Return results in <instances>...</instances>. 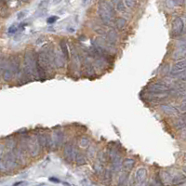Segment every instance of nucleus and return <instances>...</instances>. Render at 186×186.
Wrapping results in <instances>:
<instances>
[{"mask_svg":"<svg viewBox=\"0 0 186 186\" xmlns=\"http://www.w3.org/2000/svg\"><path fill=\"white\" fill-rule=\"evenodd\" d=\"M57 20H58V17H57V16H51V17H49V18L48 19L47 22H48V24H52V23H54Z\"/></svg>","mask_w":186,"mask_h":186,"instance_id":"28","label":"nucleus"},{"mask_svg":"<svg viewBox=\"0 0 186 186\" xmlns=\"http://www.w3.org/2000/svg\"><path fill=\"white\" fill-rule=\"evenodd\" d=\"M179 110H182L183 113H185V111H186V103H185V100L184 99H183V101L182 102L181 106H179Z\"/></svg>","mask_w":186,"mask_h":186,"instance_id":"30","label":"nucleus"},{"mask_svg":"<svg viewBox=\"0 0 186 186\" xmlns=\"http://www.w3.org/2000/svg\"><path fill=\"white\" fill-rule=\"evenodd\" d=\"M183 1H184V0H172V2L174 3L175 5H177V6L182 5L183 3Z\"/></svg>","mask_w":186,"mask_h":186,"instance_id":"31","label":"nucleus"},{"mask_svg":"<svg viewBox=\"0 0 186 186\" xmlns=\"http://www.w3.org/2000/svg\"><path fill=\"white\" fill-rule=\"evenodd\" d=\"M35 57L32 51L28 50L25 52L23 58V69L22 73L27 80H34L36 76L35 74Z\"/></svg>","mask_w":186,"mask_h":186,"instance_id":"2","label":"nucleus"},{"mask_svg":"<svg viewBox=\"0 0 186 186\" xmlns=\"http://www.w3.org/2000/svg\"><path fill=\"white\" fill-rule=\"evenodd\" d=\"M94 170H95V172L97 173L98 175H101V173H103V171H104L103 164L101 163L100 161L96 162V164H95V166H94Z\"/></svg>","mask_w":186,"mask_h":186,"instance_id":"21","label":"nucleus"},{"mask_svg":"<svg viewBox=\"0 0 186 186\" xmlns=\"http://www.w3.org/2000/svg\"><path fill=\"white\" fill-rule=\"evenodd\" d=\"M60 2H62V0H53V4H54V5L59 4Z\"/></svg>","mask_w":186,"mask_h":186,"instance_id":"34","label":"nucleus"},{"mask_svg":"<svg viewBox=\"0 0 186 186\" xmlns=\"http://www.w3.org/2000/svg\"><path fill=\"white\" fill-rule=\"evenodd\" d=\"M119 1H121V0H112V2H113V3H114L115 5H117Z\"/></svg>","mask_w":186,"mask_h":186,"instance_id":"37","label":"nucleus"},{"mask_svg":"<svg viewBox=\"0 0 186 186\" xmlns=\"http://www.w3.org/2000/svg\"><path fill=\"white\" fill-rule=\"evenodd\" d=\"M106 40L112 44V45H115L117 42L118 41V34L117 32L114 29H111L109 30L106 33Z\"/></svg>","mask_w":186,"mask_h":186,"instance_id":"12","label":"nucleus"},{"mask_svg":"<svg viewBox=\"0 0 186 186\" xmlns=\"http://www.w3.org/2000/svg\"><path fill=\"white\" fill-rule=\"evenodd\" d=\"M25 145L26 150L32 157H36L41 151L40 145L38 143L37 135H32L25 138Z\"/></svg>","mask_w":186,"mask_h":186,"instance_id":"3","label":"nucleus"},{"mask_svg":"<svg viewBox=\"0 0 186 186\" xmlns=\"http://www.w3.org/2000/svg\"><path fill=\"white\" fill-rule=\"evenodd\" d=\"M4 151H5V146L0 144V156H3V153H4Z\"/></svg>","mask_w":186,"mask_h":186,"instance_id":"33","label":"nucleus"},{"mask_svg":"<svg viewBox=\"0 0 186 186\" xmlns=\"http://www.w3.org/2000/svg\"><path fill=\"white\" fill-rule=\"evenodd\" d=\"M160 108H161V110L164 114H168V115H170V117H176V115H179V110L174 105L172 104H169V103H164V104H161V106H160Z\"/></svg>","mask_w":186,"mask_h":186,"instance_id":"8","label":"nucleus"},{"mask_svg":"<svg viewBox=\"0 0 186 186\" xmlns=\"http://www.w3.org/2000/svg\"><path fill=\"white\" fill-rule=\"evenodd\" d=\"M78 144L81 148H87V147H88L89 144H90V140H89L88 138L82 136L78 139Z\"/></svg>","mask_w":186,"mask_h":186,"instance_id":"18","label":"nucleus"},{"mask_svg":"<svg viewBox=\"0 0 186 186\" xmlns=\"http://www.w3.org/2000/svg\"><path fill=\"white\" fill-rule=\"evenodd\" d=\"M127 179V173H123V174H121L120 178H119V185L120 186H124V184L126 183Z\"/></svg>","mask_w":186,"mask_h":186,"instance_id":"24","label":"nucleus"},{"mask_svg":"<svg viewBox=\"0 0 186 186\" xmlns=\"http://www.w3.org/2000/svg\"><path fill=\"white\" fill-rule=\"evenodd\" d=\"M98 14L102 23L111 25L114 16V10L112 4L106 0H100L98 4Z\"/></svg>","mask_w":186,"mask_h":186,"instance_id":"1","label":"nucleus"},{"mask_svg":"<svg viewBox=\"0 0 186 186\" xmlns=\"http://www.w3.org/2000/svg\"><path fill=\"white\" fill-rule=\"evenodd\" d=\"M115 6H117V9L118 11H120V12H124L125 11V5H124V3L122 1H119Z\"/></svg>","mask_w":186,"mask_h":186,"instance_id":"25","label":"nucleus"},{"mask_svg":"<svg viewBox=\"0 0 186 186\" xmlns=\"http://www.w3.org/2000/svg\"><path fill=\"white\" fill-rule=\"evenodd\" d=\"M60 48H61V52L62 53L63 57L65 60H69V50H68V46L65 40H62L60 42Z\"/></svg>","mask_w":186,"mask_h":186,"instance_id":"13","label":"nucleus"},{"mask_svg":"<svg viewBox=\"0 0 186 186\" xmlns=\"http://www.w3.org/2000/svg\"><path fill=\"white\" fill-rule=\"evenodd\" d=\"M75 162L77 165H79V166L86 164V157H85V156H83L82 153H77L76 156H75Z\"/></svg>","mask_w":186,"mask_h":186,"instance_id":"20","label":"nucleus"},{"mask_svg":"<svg viewBox=\"0 0 186 186\" xmlns=\"http://www.w3.org/2000/svg\"><path fill=\"white\" fill-rule=\"evenodd\" d=\"M184 24L183 21L181 17H175L172 21V35L173 36H179L183 32Z\"/></svg>","mask_w":186,"mask_h":186,"instance_id":"5","label":"nucleus"},{"mask_svg":"<svg viewBox=\"0 0 186 186\" xmlns=\"http://www.w3.org/2000/svg\"><path fill=\"white\" fill-rule=\"evenodd\" d=\"M185 121H186V119H185V114H183L182 117H179V118L176 121V123H175L176 129L177 130H184L185 129V125H186Z\"/></svg>","mask_w":186,"mask_h":186,"instance_id":"16","label":"nucleus"},{"mask_svg":"<svg viewBox=\"0 0 186 186\" xmlns=\"http://www.w3.org/2000/svg\"><path fill=\"white\" fill-rule=\"evenodd\" d=\"M19 30V26L17 24H13V25H11V26L9 28V34H14L16 33V32Z\"/></svg>","mask_w":186,"mask_h":186,"instance_id":"26","label":"nucleus"},{"mask_svg":"<svg viewBox=\"0 0 186 186\" xmlns=\"http://www.w3.org/2000/svg\"><path fill=\"white\" fill-rule=\"evenodd\" d=\"M124 5L126 6L127 8L133 9L134 7H135V5H136V0H125Z\"/></svg>","mask_w":186,"mask_h":186,"instance_id":"23","label":"nucleus"},{"mask_svg":"<svg viewBox=\"0 0 186 186\" xmlns=\"http://www.w3.org/2000/svg\"><path fill=\"white\" fill-rule=\"evenodd\" d=\"M65 65V59L61 50H54V66L57 68H63Z\"/></svg>","mask_w":186,"mask_h":186,"instance_id":"10","label":"nucleus"},{"mask_svg":"<svg viewBox=\"0 0 186 186\" xmlns=\"http://www.w3.org/2000/svg\"><path fill=\"white\" fill-rule=\"evenodd\" d=\"M88 1H89V0H82V4L83 5H87L88 3Z\"/></svg>","mask_w":186,"mask_h":186,"instance_id":"35","label":"nucleus"},{"mask_svg":"<svg viewBox=\"0 0 186 186\" xmlns=\"http://www.w3.org/2000/svg\"><path fill=\"white\" fill-rule=\"evenodd\" d=\"M114 24H115V26H117V28L121 31V30H123L126 27L127 21H126V19H124V18H118V19L115 20Z\"/></svg>","mask_w":186,"mask_h":186,"instance_id":"17","label":"nucleus"},{"mask_svg":"<svg viewBox=\"0 0 186 186\" xmlns=\"http://www.w3.org/2000/svg\"><path fill=\"white\" fill-rule=\"evenodd\" d=\"M37 138H38V143H39L41 151L45 150L47 146V135L42 133V134H39V135H37Z\"/></svg>","mask_w":186,"mask_h":186,"instance_id":"15","label":"nucleus"},{"mask_svg":"<svg viewBox=\"0 0 186 186\" xmlns=\"http://www.w3.org/2000/svg\"><path fill=\"white\" fill-rule=\"evenodd\" d=\"M135 159L133 158H127L125 159L123 163H122V166H123V168L126 169V170H130L133 169V166H135Z\"/></svg>","mask_w":186,"mask_h":186,"instance_id":"14","label":"nucleus"},{"mask_svg":"<svg viewBox=\"0 0 186 186\" xmlns=\"http://www.w3.org/2000/svg\"><path fill=\"white\" fill-rule=\"evenodd\" d=\"M37 62L46 74L51 73L53 71L54 65L49 62L46 52H45V50H42L39 54H37Z\"/></svg>","mask_w":186,"mask_h":186,"instance_id":"4","label":"nucleus"},{"mask_svg":"<svg viewBox=\"0 0 186 186\" xmlns=\"http://www.w3.org/2000/svg\"><path fill=\"white\" fill-rule=\"evenodd\" d=\"M22 185H27L26 182H19L13 184V186H22Z\"/></svg>","mask_w":186,"mask_h":186,"instance_id":"32","label":"nucleus"},{"mask_svg":"<svg viewBox=\"0 0 186 186\" xmlns=\"http://www.w3.org/2000/svg\"><path fill=\"white\" fill-rule=\"evenodd\" d=\"M104 179H105V181H107V182H109L111 179V171L110 170L106 169L104 171Z\"/></svg>","mask_w":186,"mask_h":186,"instance_id":"27","label":"nucleus"},{"mask_svg":"<svg viewBox=\"0 0 186 186\" xmlns=\"http://www.w3.org/2000/svg\"><path fill=\"white\" fill-rule=\"evenodd\" d=\"M12 76H13V73H12V71L9 69V67L6 68L3 71V79L6 82L10 81L12 79Z\"/></svg>","mask_w":186,"mask_h":186,"instance_id":"19","label":"nucleus"},{"mask_svg":"<svg viewBox=\"0 0 186 186\" xmlns=\"http://www.w3.org/2000/svg\"><path fill=\"white\" fill-rule=\"evenodd\" d=\"M149 89L153 93H165L169 92L170 88L164 82H155L149 85Z\"/></svg>","mask_w":186,"mask_h":186,"instance_id":"7","label":"nucleus"},{"mask_svg":"<svg viewBox=\"0 0 186 186\" xmlns=\"http://www.w3.org/2000/svg\"><path fill=\"white\" fill-rule=\"evenodd\" d=\"M147 179V170L144 168H140L137 169L134 175V179L136 181L137 184H145Z\"/></svg>","mask_w":186,"mask_h":186,"instance_id":"9","label":"nucleus"},{"mask_svg":"<svg viewBox=\"0 0 186 186\" xmlns=\"http://www.w3.org/2000/svg\"><path fill=\"white\" fill-rule=\"evenodd\" d=\"M62 183L64 184L65 186H73V185H71V184H70V183H68V182H63Z\"/></svg>","mask_w":186,"mask_h":186,"instance_id":"38","label":"nucleus"},{"mask_svg":"<svg viewBox=\"0 0 186 186\" xmlns=\"http://www.w3.org/2000/svg\"><path fill=\"white\" fill-rule=\"evenodd\" d=\"M50 181L51 182H59V181H58L57 179H53V178H50Z\"/></svg>","mask_w":186,"mask_h":186,"instance_id":"36","label":"nucleus"},{"mask_svg":"<svg viewBox=\"0 0 186 186\" xmlns=\"http://www.w3.org/2000/svg\"><path fill=\"white\" fill-rule=\"evenodd\" d=\"M48 3L49 0H43V1H41L40 4L38 5V10H42L43 12H45L48 6Z\"/></svg>","mask_w":186,"mask_h":186,"instance_id":"22","label":"nucleus"},{"mask_svg":"<svg viewBox=\"0 0 186 186\" xmlns=\"http://www.w3.org/2000/svg\"><path fill=\"white\" fill-rule=\"evenodd\" d=\"M84 70L85 73L88 76H93L95 75V71H94V66L92 65V63L89 61V58L86 57V59L84 60Z\"/></svg>","mask_w":186,"mask_h":186,"instance_id":"11","label":"nucleus"},{"mask_svg":"<svg viewBox=\"0 0 186 186\" xmlns=\"http://www.w3.org/2000/svg\"><path fill=\"white\" fill-rule=\"evenodd\" d=\"M26 14H27V10H24V11H21V12H19L18 13V19L19 20H21V19H22V18H24L25 16H26Z\"/></svg>","mask_w":186,"mask_h":186,"instance_id":"29","label":"nucleus"},{"mask_svg":"<svg viewBox=\"0 0 186 186\" xmlns=\"http://www.w3.org/2000/svg\"><path fill=\"white\" fill-rule=\"evenodd\" d=\"M77 153H78L76 152V148L74 146L73 143H69L64 146V149H63V156H64V158L66 159V161H68V162L75 161V158Z\"/></svg>","mask_w":186,"mask_h":186,"instance_id":"6","label":"nucleus"}]
</instances>
